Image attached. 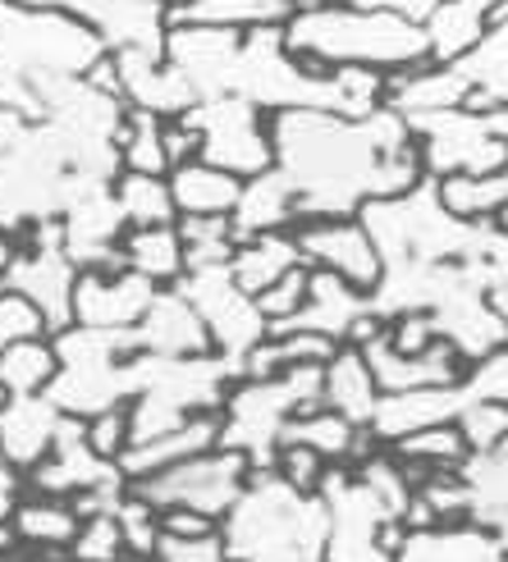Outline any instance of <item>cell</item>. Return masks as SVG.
Returning <instances> with one entry per match:
<instances>
[{
	"label": "cell",
	"instance_id": "48",
	"mask_svg": "<svg viewBox=\"0 0 508 562\" xmlns=\"http://www.w3.org/2000/svg\"><path fill=\"white\" fill-rule=\"evenodd\" d=\"M152 562H234L220 544V530L202 540H179V536H165L161 530V544L152 553Z\"/></svg>",
	"mask_w": 508,
	"mask_h": 562
},
{
	"label": "cell",
	"instance_id": "34",
	"mask_svg": "<svg viewBox=\"0 0 508 562\" xmlns=\"http://www.w3.org/2000/svg\"><path fill=\"white\" fill-rule=\"evenodd\" d=\"M124 261L156 289H175L188 270V247L179 238V224H161V229H129L124 234Z\"/></svg>",
	"mask_w": 508,
	"mask_h": 562
},
{
	"label": "cell",
	"instance_id": "49",
	"mask_svg": "<svg viewBox=\"0 0 508 562\" xmlns=\"http://www.w3.org/2000/svg\"><path fill=\"white\" fill-rule=\"evenodd\" d=\"M88 443L97 448L101 458L120 462V453L129 448V403H124V407H110V412H101V416H92V420H88Z\"/></svg>",
	"mask_w": 508,
	"mask_h": 562
},
{
	"label": "cell",
	"instance_id": "52",
	"mask_svg": "<svg viewBox=\"0 0 508 562\" xmlns=\"http://www.w3.org/2000/svg\"><path fill=\"white\" fill-rule=\"evenodd\" d=\"M339 5H357V10H385V14H404L412 23H427L440 0H339Z\"/></svg>",
	"mask_w": 508,
	"mask_h": 562
},
{
	"label": "cell",
	"instance_id": "12",
	"mask_svg": "<svg viewBox=\"0 0 508 562\" xmlns=\"http://www.w3.org/2000/svg\"><path fill=\"white\" fill-rule=\"evenodd\" d=\"M129 475L120 471V462L101 458L97 448L88 443V420L82 416H65L60 435H55L51 453L27 471V485L33 494H51V498H78V494H92L106 485H124Z\"/></svg>",
	"mask_w": 508,
	"mask_h": 562
},
{
	"label": "cell",
	"instance_id": "24",
	"mask_svg": "<svg viewBox=\"0 0 508 562\" xmlns=\"http://www.w3.org/2000/svg\"><path fill=\"white\" fill-rule=\"evenodd\" d=\"M467 78L454 65H417L404 74H385V105L399 110L404 120H421V115H435V110H454L467 105Z\"/></svg>",
	"mask_w": 508,
	"mask_h": 562
},
{
	"label": "cell",
	"instance_id": "55",
	"mask_svg": "<svg viewBox=\"0 0 508 562\" xmlns=\"http://www.w3.org/2000/svg\"><path fill=\"white\" fill-rule=\"evenodd\" d=\"M490 306L499 312V321H504V329H508V284H499V289L490 293Z\"/></svg>",
	"mask_w": 508,
	"mask_h": 562
},
{
	"label": "cell",
	"instance_id": "27",
	"mask_svg": "<svg viewBox=\"0 0 508 562\" xmlns=\"http://www.w3.org/2000/svg\"><path fill=\"white\" fill-rule=\"evenodd\" d=\"M216 443H220V416H192L169 435H156L147 443H129L120 453V471L129 475V485H133V481H147V475L175 467L184 458L207 453V448H216Z\"/></svg>",
	"mask_w": 508,
	"mask_h": 562
},
{
	"label": "cell",
	"instance_id": "22",
	"mask_svg": "<svg viewBox=\"0 0 508 562\" xmlns=\"http://www.w3.org/2000/svg\"><path fill=\"white\" fill-rule=\"evenodd\" d=\"M431 329H435L440 344H449L459 352V361H482V357H490L495 348L508 344V329H504L499 312L490 306V293H476V289L435 306Z\"/></svg>",
	"mask_w": 508,
	"mask_h": 562
},
{
	"label": "cell",
	"instance_id": "21",
	"mask_svg": "<svg viewBox=\"0 0 508 562\" xmlns=\"http://www.w3.org/2000/svg\"><path fill=\"white\" fill-rule=\"evenodd\" d=\"M60 426H65V412L55 407L46 393L0 398V453H5L23 475L51 453Z\"/></svg>",
	"mask_w": 508,
	"mask_h": 562
},
{
	"label": "cell",
	"instance_id": "6",
	"mask_svg": "<svg viewBox=\"0 0 508 562\" xmlns=\"http://www.w3.org/2000/svg\"><path fill=\"white\" fill-rule=\"evenodd\" d=\"M317 494L325 498V562H399L408 526L357 481L353 467H330Z\"/></svg>",
	"mask_w": 508,
	"mask_h": 562
},
{
	"label": "cell",
	"instance_id": "51",
	"mask_svg": "<svg viewBox=\"0 0 508 562\" xmlns=\"http://www.w3.org/2000/svg\"><path fill=\"white\" fill-rule=\"evenodd\" d=\"M161 530L165 536H179V540H202V536H216L220 521L192 513V508H169V513H161Z\"/></svg>",
	"mask_w": 508,
	"mask_h": 562
},
{
	"label": "cell",
	"instance_id": "10",
	"mask_svg": "<svg viewBox=\"0 0 508 562\" xmlns=\"http://www.w3.org/2000/svg\"><path fill=\"white\" fill-rule=\"evenodd\" d=\"M74 284H78V266L65 251L60 220H46L37 229H27L19 238L14 266L5 270V289L37 306L46 321V334H60L74 325Z\"/></svg>",
	"mask_w": 508,
	"mask_h": 562
},
{
	"label": "cell",
	"instance_id": "31",
	"mask_svg": "<svg viewBox=\"0 0 508 562\" xmlns=\"http://www.w3.org/2000/svg\"><path fill=\"white\" fill-rule=\"evenodd\" d=\"M169 192H175L179 215H234L243 179L230 170H216L207 160H188L169 170Z\"/></svg>",
	"mask_w": 508,
	"mask_h": 562
},
{
	"label": "cell",
	"instance_id": "33",
	"mask_svg": "<svg viewBox=\"0 0 508 562\" xmlns=\"http://www.w3.org/2000/svg\"><path fill=\"white\" fill-rule=\"evenodd\" d=\"M294 19L289 0H192L184 10H169V27H234V33H257V27H285Z\"/></svg>",
	"mask_w": 508,
	"mask_h": 562
},
{
	"label": "cell",
	"instance_id": "43",
	"mask_svg": "<svg viewBox=\"0 0 508 562\" xmlns=\"http://www.w3.org/2000/svg\"><path fill=\"white\" fill-rule=\"evenodd\" d=\"M115 517H120V530H124L129 558L152 562V553H156V544H161V513L152 508V503L137 498V494H129L120 508H115Z\"/></svg>",
	"mask_w": 508,
	"mask_h": 562
},
{
	"label": "cell",
	"instance_id": "26",
	"mask_svg": "<svg viewBox=\"0 0 508 562\" xmlns=\"http://www.w3.org/2000/svg\"><path fill=\"white\" fill-rule=\"evenodd\" d=\"M372 430L353 426L349 416H339L330 407H317V412H302V416H289L285 435H279V448H312V453L330 467H344V462H362L372 453Z\"/></svg>",
	"mask_w": 508,
	"mask_h": 562
},
{
	"label": "cell",
	"instance_id": "61",
	"mask_svg": "<svg viewBox=\"0 0 508 562\" xmlns=\"http://www.w3.org/2000/svg\"><path fill=\"white\" fill-rule=\"evenodd\" d=\"M0 293H5V284H0Z\"/></svg>",
	"mask_w": 508,
	"mask_h": 562
},
{
	"label": "cell",
	"instance_id": "2",
	"mask_svg": "<svg viewBox=\"0 0 508 562\" xmlns=\"http://www.w3.org/2000/svg\"><path fill=\"white\" fill-rule=\"evenodd\" d=\"M285 46L312 69H376V74H404L431 60L427 27L385 14V10H357V5H307L294 10L285 23Z\"/></svg>",
	"mask_w": 508,
	"mask_h": 562
},
{
	"label": "cell",
	"instance_id": "23",
	"mask_svg": "<svg viewBox=\"0 0 508 562\" xmlns=\"http://www.w3.org/2000/svg\"><path fill=\"white\" fill-rule=\"evenodd\" d=\"M92 27L101 33L110 55H152V60H165L169 5L165 0H106Z\"/></svg>",
	"mask_w": 508,
	"mask_h": 562
},
{
	"label": "cell",
	"instance_id": "45",
	"mask_svg": "<svg viewBox=\"0 0 508 562\" xmlns=\"http://www.w3.org/2000/svg\"><path fill=\"white\" fill-rule=\"evenodd\" d=\"M459 430H463V439H467V453H486V448H495V443L508 439V407L472 403V407L459 416Z\"/></svg>",
	"mask_w": 508,
	"mask_h": 562
},
{
	"label": "cell",
	"instance_id": "3",
	"mask_svg": "<svg viewBox=\"0 0 508 562\" xmlns=\"http://www.w3.org/2000/svg\"><path fill=\"white\" fill-rule=\"evenodd\" d=\"M325 498L279 471H252L239 503L220 517V544L234 562H325Z\"/></svg>",
	"mask_w": 508,
	"mask_h": 562
},
{
	"label": "cell",
	"instance_id": "40",
	"mask_svg": "<svg viewBox=\"0 0 508 562\" xmlns=\"http://www.w3.org/2000/svg\"><path fill=\"white\" fill-rule=\"evenodd\" d=\"M394 458L408 462V471L417 475H435V471H459L463 458H467V439L454 426H431V430H417V435H404L399 443H389Z\"/></svg>",
	"mask_w": 508,
	"mask_h": 562
},
{
	"label": "cell",
	"instance_id": "7",
	"mask_svg": "<svg viewBox=\"0 0 508 562\" xmlns=\"http://www.w3.org/2000/svg\"><path fill=\"white\" fill-rule=\"evenodd\" d=\"M252 481V467L243 453L234 448H207L197 458H184L175 467H165L147 481H133L129 494H137L143 503H152L156 513H169V508H192L202 517H224L239 503L243 485Z\"/></svg>",
	"mask_w": 508,
	"mask_h": 562
},
{
	"label": "cell",
	"instance_id": "29",
	"mask_svg": "<svg viewBox=\"0 0 508 562\" xmlns=\"http://www.w3.org/2000/svg\"><path fill=\"white\" fill-rule=\"evenodd\" d=\"M376 403H380V384L372 375V367H366L362 348L344 344L330 361H325V407L349 416L353 426H372L376 416Z\"/></svg>",
	"mask_w": 508,
	"mask_h": 562
},
{
	"label": "cell",
	"instance_id": "60",
	"mask_svg": "<svg viewBox=\"0 0 508 562\" xmlns=\"http://www.w3.org/2000/svg\"><path fill=\"white\" fill-rule=\"evenodd\" d=\"M499 224H504V229H508V211H504V215H499Z\"/></svg>",
	"mask_w": 508,
	"mask_h": 562
},
{
	"label": "cell",
	"instance_id": "15",
	"mask_svg": "<svg viewBox=\"0 0 508 562\" xmlns=\"http://www.w3.org/2000/svg\"><path fill=\"white\" fill-rule=\"evenodd\" d=\"M239 50H243V33H234V27L179 23V27H169L165 60L184 74L197 101H211V97H234Z\"/></svg>",
	"mask_w": 508,
	"mask_h": 562
},
{
	"label": "cell",
	"instance_id": "1",
	"mask_svg": "<svg viewBox=\"0 0 508 562\" xmlns=\"http://www.w3.org/2000/svg\"><path fill=\"white\" fill-rule=\"evenodd\" d=\"M275 170L289 179L298 224L353 220L366 202H385L427 179L412 124L389 105L344 120L325 110H279L270 115Z\"/></svg>",
	"mask_w": 508,
	"mask_h": 562
},
{
	"label": "cell",
	"instance_id": "46",
	"mask_svg": "<svg viewBox=\"0 0 508 562\" xmlns=\"http://www.w3.org/2000/svg\"><path fill=\"white\" fill-rule=\"evenodd\" d=\"M307 284H312V266H294L279 284H270L266 293H257V306H262V316L270 321V325H279V321H289L298 306L307 302Z\"/></svg>",
	"mask_w": 508,
	"mask_h": 562
},
{
	"label": "cell",
	"instance_id": "14",
	"mask_svg": "<svg viewBox=\"0 0 508 562\" xmlns=\"http://www.w3.org/2000/svg\"><path fill=\"white\" fill-rule=\"evenodd\" d=\"M294 238H298L302 261L312 270H330L362 293H372L380 284V251L357 215L353 220H307L294 229Z\"/></svg>",
	"mask_w": 508,
	"mask_h": 562
},
{
	"label": "cell",
	"instance_id": "11",
	"mask_svg": "<svg viewBox=\"0 0 508 562\" xmlns=\"http://www.w3.org/2000/svg\"><path fill=\"white\" fill-rule=\"evenodd\" d=\"M192 306L197 316L207 321V334H211V348L220 357L239 361L243 371V357L257 348L266 334H270V321L262 316V306L252 293H243L234 284L230 266H202V270H184V279L175 284Z\"/></svg>",
	"mask_w": 508,
	"mask_h": 562
},
{
	"label": "cell",
	"instance_id": "59",
	"mask_svg": "<svg viewBox=\"0 0 508 562\" xmlns=\"http://www.w3.org/2000/svg\"><path fill=\"white\" fill-rule=\"evenodd\" d=\"M0 562H14V558H10V549H0Z\"/></svg>",
	"mask_w": 508,
	"mask_h": 562
},
{
	"label": "cell",
	"instance_id": "44",
	"mask_svg": "<svg viewBox=\"0 0 508 562\" xmlns=\"http://www.w3.org/2000/svg\"><path fill=\"white\" fill-rule=\"evenodd\" d=\"M472 403H495V407H508V344L495 348L490 357L472 361V371L463 375Z\"/></svg>",
	"mask_w": 508,
	"mask_h": 562
},
{
	"label": "cell",
	"instance_id": "30",
	"mask_svg": "<svg viewBox=\"0 0 508 562\" xmlns=\"http://www.w3.org/2000/svg\"><path fill=\"white\" fill-rule=\"evenodd\" d=\"M294 266H307L302 261V251H298V238L294 229H279V234H257V238H247L234 247V257H230V274H234V284L243 293H266L270 284H279Z\"/></svg>",
	"mask_w": 508,
	"mask_h": 562
},
{
	"label": "cell",
	"instance_id": "42",
	"mask_svg": "<svg viewBox=\"0 0 508 562\" xmlns=\"http://www.w3.org/2000/svg\"><path fill=\"white\" fill-rule=\"evenodd\" d=\"M124 553H129V544H124V530H120V517L115 513L82 517L78 536L69 544V558L74 562H120Z\"/></svg>",
	"mask_w": 508,
	"mask_h": 562
},
{
	"label": "cell",
	"instance_id": "47",
	"mask_svg": "<svg viewBox=\"0 0 508 562\" xmlns=\"http://www.w3.org/2000/svg\"><path fill=\"white\" fill-rule=\"evenodd\" d=\"M37 334H46V321H42V312L27 297H19V293H0V357H5V348L10 344H19V339H37Z\"/></svg>",
	"mask_w": 508,
	"mask_h": 562
},
{
	"label": "cell",
	"instance_id": "19",
	"mask_svg": "<svg viewBox=\"0 0 508 562\" xmlns=\"http://www.w3.org/2000/svg\"><path fill=\"white\" fill-rule=\"evenodd\" d=\"M110 65H115V88L129 110H147V115H161V120H184L197 105V92L169 60H152V55H110Z\"/></svg>",
	"mask_w": 508,
	"mask_h": 562
},
{
	"label": "cell",
	"instance_id": "56",
	"mask_svg": "<svg viewBox=\"0 0 508 562\" xmlns=\"http://www.w3.org/2000/svg\"><path fill=\"white\" fill-rule=\"evenodd\" d=\"M467 5H472V10H482V14H486V19H490V10H495V5H499V0H467Z\"/></svg>",
	"mask_w": 508,
	"mask_h": 562
},
{
	"label": "cell",
	"instance_id": "50",
	"mask_svg": "<svg viewBox=\"0 0 508 562\" xmlns=\"http://www.w3.org/2000/svg\"><path fill=\"white\" fill-rule=\"evenodd\" d=\"M275 471L285 475L289 485H298V490H312L317 494V485H321V475L330 471V462H321L312 448H279V462H275Z\"/></svg>",
	"mask_w": 508,
	"mask_h": 562
},
{
	"label": "cell",
	"instance_id": "16",
	"mask_svg": "<svg viewBox=\"0 0 508 562\" xmlns=\"http://www.w3.org/2000/svg\"><path fill=\"white\" fill-rule=\"evenodd\" d=\"M161 289L137 270H78L74 284V325L92 329H133L147 316Z\"/></svg>",
	"mask_w": 508,
	"mask_h": 562
},
{
	"label": "cell",
	"instance_id": "39",
	"mask_svg": "<svg viewBox=\"0 0 508 562\" xmlns=\"http://www.w3.org/2000/svg\"><path fill=\"white\" fill-rule=\"evenodd\" d=\"M440 202L459 220H499L508 211V170L499 175H449L435 179Z\"/></svg>",
	"mask_w": 508,
	"mask_h": 562
},
{
	"label": "cell",
	"instance_id": "58",
	"mask_svg": "<svg viewBox=\"0 0 508 562\" xmlns=\"http://www.w3.org/2000/svg\"><path fill=\"white\" fill-rule=\"evenodd\" d=\"M165 5H169V10H184V5H192V0H165Z\"/></svg>",
	"mask_w": 508,
	"mask_h": 562
},
{
	"label": "cell",
	"instance_id": "9",
	"mask_svg": "<svg viewBox=\"0 0 508 562\" xmlns=\"http://www.w3.org/2000/svg\"><path fill=\"white\" fill-rule=\"evenodd\" d=\"M417 151H421V170L427 179H449V175H499L508 170V143L490 128L486 110L454 105V110H435V115L408 120Z\"/></svg>",
	"mask_w": 508,
	"mask_h": 562
},
{
	"label": "cell",
	"instance_id": "8",
	"mask_svg": "<svg viewBox=\"0 0 508 562\" xmlns=\"http://www.w3.org/2000/svg\"><path fill=\"white\" fill-rule=\"evenodd\" d=\"M184 124L197 133V160L230 170L239 179H257L275 165V143H270V120L243 97H211L197 101Z\"/></svg>",
	"mask_w": 508,
	"mask_h": 562
},
{
	"label": "cell",
	"instance_id": "28",
	"mask_svg": "<svg viewBox=\"0 0 508 562\" xmlns=\"http://www.w3.org/2000/svg\"><path fill=\"white\" fill-rule=\"evenodd\" d=\"M234 224V238L247 243L257 234H279V229H298V202H294V188L289 179L275 170L257 175V179H243V196L230 215Z\"/></svg>",
	"mask_w": 508,
	"mask_h": 562
},
{
	"label": "cell",
	"instance_id": "41",
	"mask_svg": "<svg viewBox=\"0 0 508 562\" xmlns=\"http://www.w3.org/2000/svg\"><path fill=\"white\" fill-rule=\"evenodd\" d=\"M120 165L129 175H169V151H165V120L147 110H129L120 124Z\"/></svg>",
	"mask_w": 508,
	"mask_h": 562
},
{
	"label": "cell",
	"instance_id": "18",
	"mask_svg": "<svg viewBox=\"0 0 508 562\" xmlns=\"http://www.w3.org/2000/svg\"><path fill=\"white\" fill-rule=\"evenodd\" d=\"M472 407L467 384H440V389H412V393H380L376 416H372V439L376 443H399L404 435L431 430V426H454Z\"/></svg>",
	"mask_w": 508,
	"mask_h": 562
},
{
	"label": "cell",
	"instance_id": "57",
	"mask_svg": "<svg viewBox=\"0 0 508 562\" xmlns=\"http://www.w3.org/2000/svg\"><path fill=\"white\" fill-rule=\"evenodd\" d=\"M289 5L294 10H307V5H321V0H289Z\"/></svg>",
	"mask_w": 508,
	"mask_h": 562
},
{
	"label": "cell",
	"instance_id": "38",
	"mask_svg": "<svg viewBox=\"0 0 508 562\" xmlns=\"http://www.w3.org/2000/svg\"><path fill=\"white\" fill-rule=\"evenodd\" d=\"M115 202L129 220V229H161V224H179L169 175H120L115 179Z\"/></svg>",
	"mask_w": 508,
	"mask_h": 562
},
{
	"label": "cell",
	"instance_id": "32",
	"mask_svg": "<svg viewBox=\"0 0 508 562\" xmlns=\"http://www.w3.org/2000/svg\"><path fill=\"white\" fill-rule=\"evenodd\" d=\"M454 69L467 78V92H472L467 105L472 110L508 105V19L490 23L486 37L476 42Z\"/></svg>",
	"mask_w": 508,
	"mask_h": 562
},
{
	"label": "cell",
	"instance_id": "20",
	"mask_svg": "<svg viewBox=\"0 0 508 562\" xmlns=\"http://www.w3.org/2000/svg\"><path fill=\"white\" fill-rule=\"evenodd\" d=\"M133 329H137L143 352H152V357H207V352H216L207 321L197 316V306L179 289H161L147 306V316Z\"/></svg>",
	"mask_w": 508,
	"mask_h": 562
},
{
	"label": "cell",
	"instance_id": "37",
	"mask_svg": "<svg viewBox=\"0 0 508 562\" xmlns=\"http://www.w3.org/2000/svg\"><path fill=\"white\" fill-rule=\"evenodd\" d=\"M55 371H60V357H55L51 334L37 339H19L0 357V398H23V393H46Z\"/></svg>",
	"mask_w": 508,
	"mask_h": 562
},
{
	"label": "cell",
	"instance_id": "17",
	"mask_svg": "<svg viewBox=\"0 0 508 562\" xmlns=\"http://www.w3.org/2000/svg\"><path fill=\"white\" fill-rule=\"evenodd\" d=\"M366 367H372L380 393H412V389H440L463 380V361L449 344H431L427 352H399L389 344L385 325L366 344H357Z\"/></svg>",
	"mask_w": 508,
	"mask_h": 562
},
{
	"label": "cell",
	"instance_id": "36",
	"mask_svg": "<svg viewBox=\"0 0 508 562\" xmlns=\"http://www.w3.org/2000/svg\"><path fill=\"white\" fill-rule=\"evenodd\" d=\"M427 27V46H431V60L435 65H459L463 55L486 37L490 19L482 10H472L467 0H440L431 10V19L421 23Z\"/></svg>",
	"mask_w": 508,
	"mask_h": 562
},
{
	"label": "cell",
	"instance_id": "54",
	"mask_svg": "<svg viewBox=\"0 0 508 562\" xmlns=\"http://www.w3.org/2000/svg\"><path fill=\"white\" fill-rule=\"evenodd\" d=\"M14 251H19V238L10 229H0V284H5V270L14 266Z\"/></svg>",
	"mask_w": 508,
	"mask_h": 562
},
{
	"label": "cell",
	"instance_id": "5",
	"mask_svg": "<svg viewBox=\"0 0 508 562\" xmlns=\"http://www.w3.org/2000/svg\"><path fill=\"white\" fill-rule=\"evenodd\" d=\"M106 55L110 50L88 19L0 0V60L33 78V88L42 78H88Z\"/></svg>",
	"mask_w": 508,
	"mask_h": 562
},
{
	"label": "cell",
	"instance_id": "13",
	"mask_svg": "<svg viewBox=\"0 0 508 562\" xmlns=\"http://www.w3.org/2000/svg\"><path fill=\"white\" fill-rule=\"evenodd\" d=\"M60 234H65L69 261L78 270H129L124 261L129 220L115 202V183L82 192L78 202H69V211L60 215Z\"/></svg>",
	"mask_w": 508,
	"mask_h": 562
},
{
	"label": "cell",
	"instance_id": "35",
	"mask_svg": "<svg viewBox=\"0 0 508 562\" xmlns=\"http://www.w3.org/2000/svg\"><path fill=\"white\" fill-rule=\"evenodd\" d=\"M78 508L69 498H51V494H33V498H19L14 503V517L10 530L19 544H37V549H69L78 536ZM14 544V549H19Z\"/></svg>",
	"mask_w": 508,
	"mask_h": 562
},
{
	"label": "cell",
	"instance_id": "62",
	"mask_svg": "<svg viewBox=\"0 0 508 562\" xmlns=\"http://www.w3.org/2000/svg\"><path fill=\"white\" fill-rule=\"evenodd\" d=\"M120 562H124V558H120Z\"/></svg>",
	"mask_w": 508,
	"mask_h": 562
},
{
	"label": "cell",
	"instance_id": "25",
	"mask_svg": "<svg viewBox=\"0 0 508 562\" xmlns=\"http://www.w3.org/2000/svg\"><path fill=\"white\" fill-rule=\"evenodd\" d=\"M459 475L467 485V521L490 530L508 553V439L486 453H467Z\"/></svg>",
	"mask_w": 508,
	"mask_h": 562
},
{
	"label": "cell",
	"instance_id": "53",
	"mask_svg": "<svg viewBox=\"0 0 508 562\" xmlns=\"http://www.w3.org/2000/svg\"><path fill=\"white\" fill-rule=\"evenodd\" d=\"M14 5H33V10H65V14H78V19L97 23V14H101L106 0H14Z\"/></svg>",
	"mask_w": 508,
	"mask_h": 562
},
{
	"label": "cell",
	"instance_id": "4",
	"mask_svg": "<svg viewBox=\"0 0 508 562\" xmlns=\"http://www.w3.org/2000/svg\"><path fill=\"white\" fill-rule=\"evenodd\" d=\"M325 407V367H289L275 380H239L220 407V448H234L252 471H275L289 416Z\"/></svg>",
	"mask_w": 508,
	"mask_h": 562
}]
</instances>
